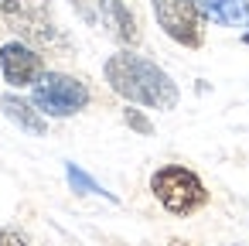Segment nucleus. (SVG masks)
Listing matches in <instances>:
<instances>
[{"instance_id":"1","label":"nucleus","mask_w":249,"mask_h":246,"mask_svg":"<svg viewBox=\"0 0 249 246\" xmlns=\"http://www.w3.org/2000/svg\"><path fill=\"white\" fill-rule=\"evenodd\" d=\"M106 82L116 96L150 106V110H174L178 106V86L171 82V76L147 62L143 55L133 52H120L106 62Z\"/></svg>"},{"instance_id":"14","label":"nucleus","mask_w":249,"mask_h":246,"mask_svg":"<svg viewBox=\"0 0 249 246\" xmlns=\"http://www.w3.org/2000/svg\"><path fill=\"white\" fill-rule=\"evenodd\" d=\"M246 45H249V31H246Z\"/></svg>"},{"instance_id":"5","label":"nucleus","mask_w":249,"mask_h":246,"mask_svg":"<svg viewBox=\"0 0 249 246\" xmlns=\"http://www.w3.org/2000/svg\"><path fill=\"white\" fill-rule=\"evenodd\" d=\"M0 69H4V79L11 86H35L45 76V62L35 48H28L24 41H7L0 48Z\"/></svg>"},{"instance_id":"13","label":"nucleus","mask_w":249,"mask_h":246,"mask_svg":"<svg viewBox=\"0 0 249 246\" xmlns=\"http://www.w3.org/2000/svg\"><path fill=\"white\" fill-rule=\"evenodd\" d=\"M171 246H184V243H178V239H174V243H171Z\"/></svg>"},{"instance_id":"10","label":"nucleus","mask_w":249,"mask_h":246,"mask_svg":"<svg viewBox=\"0 0 249 246\" xmlns=\"http://www.w3.org/2000/svg\"><path fill=\"white\" fill-rule=\"evenodd\" d=\"M123 116H126V123H130V127H133L137 133H150V130H154V127H150V120H147V116H143L140 110H126Z\"/></svg>"},{"instance_id":"8","label":"nucleus","mask_w":249,"mask_h":246,"mask_svg":"<svg viewBox=\"0 0 249 246\" xmlns=\"http://www.w3.org/2000/svg\"><path fill=\"white\" fill-rule=\"evenodd\" d=\"M0 110L11 123H18L21 130H28L31 137H45V116L35 103H24L21 96H4L0 99Z\"/></svg>"},{"instance_id":"11","label":"nucleus","mask_w":249,"mask_h":246,"mask_svg":"<svg viewBox=\"0 0 249 246\" xmlns=\"http://www.w3.org/2000/svg\"><path fill=\"white\" fill-rule=\"evenodd\" d=\"M0 246H28V239L21 232H14V229H4L0 232Z\"/></svg>"},{"instance_id":"12","label":"nucleus","mask_w":249,"mask_h":246,"mask_svg":"<svg viewBox=\"0 0 249 246\" xmlns=\"http://www.w3.org/2000/svg\"><path fill=\"white\" fill-rule=\"evenodd\" d=\"M0 11H4V14H18L21 11V0H0Z\"/></svg>"},{"instance_id":"2","label":"nucleus","mask_w":249,"mask_h":246,"mask_svg":"<svg viewBox=\"0 0 249 246\" xmlns=\"http://www.w3.org/2000/svg\"><path fill=\"white\" fill-rule=\"evenodd\" d=\"M150 191L174 215H191V212H198L208 202V191H205L201 178L195 171H188V168H178V164H167V168L154 171Z\"/></svg>"},{"instance_id":"6","label":"nucleus","mask_w":249,"mask_h":246,"mask_svg":"<svg viewBox=\"0 0 249 246\" xmlns=\"http://www.w3.org/2000/svg\"><path fill=\"white\" fill-rule=\"evenodd\" d=\"M99 14H103V24L109 28V35H113L116 41L133 45V41L140 38L137 21H133V14L126 11V4H123V0H99Z\"/></svg>"},{"instance_id":"9","label":"nucleus","mask_w":249,"mask_h":246,"mask_svg":"<svg viewBox=\"0 0 249 246\" xmlns=\"http://www.w3.org/2000/svg\"><path fill=\"white\" fill-rule=\"evenodd\" d=\"M65 178H69V185H72V191H79V195H106V198H113L99 181H92L79 164H65Z\"/></svg>"},{"instance_id":"3","label":"nucleus","mask_w":249,"mask_h":246,"mask_svg":"<svg viewBox=\"0 0 249 246\" xmlns=\"http://www.w3.org/2000/svg\"><path fill=\"white\" fill-rule=\"evenodd\" d=\"M31 103L45 113V116H72L79 110H86L89 103V89L72 79V76H62V72H45L38 82H35V96Z\"/></svg>"},{"instance_id":"7","label":"nucleus","mask_w":249,"mask_h":246,"mask_svg":"<svg viewBox=\"0 0 249 246\" xmlns=\"http://www.w3.org/2000/svg\"><path fill=\"white\" fill-rule=\"evenodd\" d=\"M201 18L225 24V28H246L249 24V4L246 0H198Z\"/></svg>"},{"instance_id":"4","label":"nucleus","mask_w":249,"mask_h":246,"mask_svg":"<svg viewBox=\"0 0 249 246\" xmlns=\"http://www.w3.org/2000/svg\"><path fill=\"white\" fill-rule=\"evenodd\" d=\"M157 24L164 28L167 38H174L184 48L201 45V11L198 0H154Z\"/></svg>"}]
</instances>
